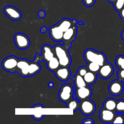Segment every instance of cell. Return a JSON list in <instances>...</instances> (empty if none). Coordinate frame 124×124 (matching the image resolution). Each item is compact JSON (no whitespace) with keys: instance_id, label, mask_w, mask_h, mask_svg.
Listing matches in <instances>:
<instances>
[{"instance_id":"cell-1","label":"cell","mask_w":124,"mask_h":124,"mask_svg":"<svg viewBox=\"0 0 124 124\" xmlns=\"http://www.w3.org/2000/svg\"><path fill=\"white\" fill-rule=\"evenodd\" d=\"M54 53L59 60L60 65L62 67H69L71 64V59L70 53L64 45L57 44L53 47Z\"/></svg>"},{"instance_id":"cell-2","label":"cell","mask_w":124,"mask_h":124,"mask_svg":"<svg viewBox=\"0 0 124 124\" xmlns=\"http://www.w3.org/2000/svg\"><path fill=\"white\" fill-rule=\"evenodd\" d=\"M84 59L87 62H94L99 64L101 66L107 62L106 56L104 53L92 48H87L85 50Z\"/></svg>"},{"instance_id":"cell-3","label":"cell","mask_w":124,"mask_h":124,"mask_svg":"<svg viewBox=\"0 0 124 124\" xmlns=\"http://www.w3.org/2000/svg\"><path fill=\"white\" fill-rule=\"evenodd\" d=\"M55 56L54 48L51 47L50 45L46 44L42 46L41 50V54L39 55L36 54L35 55V61L36 62H41V61H44L46 62H47L48 61L52 59L53 57Z\"/></svg>"},{"instance_id":"cell-4","label":"cell","mask_w":124,"mask_h":124,"mask_svg":"<svg viewBox=\"0 0 124 124\" xmlns=\"http://www.w3.org/2000/svg\"><path fill=\"white\" fill-rule=\"evenodd\" d=\"M74 89L70 84H64L62 85L58 93V98L61 101L67 103L73 98Z\"/></svg>"},{"instance_id":"cell-5","label":"cell","mask_w":124,"mask_h":124,"mask_svg":"<svg viewBox=\"0 0 124 124\" xmlns=\"http://www.w3.org/2000/svg\"><path fill=\"white\" fill-rule=\"evenodd\" d=\"M76 33L77 27H76V24H74L71 28L64 32L62 42H64V47L67 49L69 50L70 48L71 43L76 39Z\"/></svg>"},{"instance_id":"cell-6","label":"cell","mask_w":124,"mask_h":124,"mask_svg":"<svg viewBox=\"0 0 124 124\" xmlns=\"http://www.w3.org/2000/svg\"><path fill=\"white\" fill-rule=\"evenodd\" d=\"M19 59L15 56H10L5 58L2 62V67L5 71L10 73L16 72Z\"/></svg>"},{"instance_id":"cell-7","label":"cell","mask_w":124,"mask_h":124,"mask_svg":"<svg viewBox=\"0 0 124 124\" xmlns=\"http://www.w3.org/2000/svg\"><path fill=\"white\" fill-rule=\"evenodd\" d=\"M96 105L93 101L90 99L82 101L80 102L79 109L82 115L85 116H90L92 115L96 111Z\"/></svg>"},{"instance_id":"cell-8","label":"cell","mask_w":124,"mask_h":124,"mask_svg":"<svg viewBox=\"0 0 124 124\" xmlns=\"http://www.w3.org/2000/svg\"><path fill=\"white\" fill-rule=\"evenodd\" d=\"M13 39L16 46L19 49H27L30 47V40L25 34L22 33H17L15 35Z\"/></svg>"},{"instance_id":"cell-9","label":"cell","mask_w":124,"mask_h":124,"mask_svg":"<svg viewBox=\"0 0 124 124\" xmlns=\"http://www.w3.org/2000/svg\"><path fill=\"white\" fill-rule=\"evenodd\" d=\"M4 13L9 18L13 21H18L21 19L22 13L19 9L13 6H7L4 8Z\"/></svg>"},{"instance_id":"cell-10","label":"cell","mask_w":124,"mask_h":124,"mask_svg":"<svg viewBox=\"0 0 124 124\" xmlns=\"http://www.w3.org/2000/svg\"><path fill=\"white\" fill-rule=\"evenodd\" d=\"M108 91L111 95L117 96L124 92V85L122 81L119 79L111 81L108 86Z\"/></svg>"},{"instance_id":"cell-11","label":"cell","mask_w":124,"mask_h":124,"mask_svg":"<svg viewBox=\"0 0 124 124\" xmlns=\"http://www.w3.org/2000/svg\"><path fill=\"white\" fill-rule=\"evenodd\" d=\"M92 94H93V92H92V89L88 87V85L76 88L75 92L76 99H78L80 102L86 100L87 99H90Z\"/></svg>"},{"instance_id":"cell-12","label":"cell","mask_w":124,"mask_h":124,"mask_svg":"<svg viewBox=\"0 0 124 124\" xmlns=\"http://www.w3.org/2000/svg\"><path fill=\"white\" fill-rule=\"evenodd\" d=\"M30 61L26 59H19L17 66L16 72L18 73L22 77L27 78L29 76V65Z\"/></svg>"},{"instance_id":"cell-13","label":"cell","mask_w":124,"mask_h":124,"mask_svg":"<svg viewBox=\"0 0 124 124\" xmlns=\"http://www.w3.org/2000/svg\"><path fill=\"white\" fill-rule=\"evenodd\" d=\"M115 69L111 64L105 62L104 65L101 66L98 75L103 79H108L113 75Z\"/></svg>"},{"instance_id":"cell-14","label":"cell","mask_w":124,"mask_h":124,"mask_svg":"<svg viewBox=\"0 0 124 124\" xmlns=\"http://www.w3.org/2000/svg\"><path fill=\"white\" fill-rule=\"evenodd\" d=\"M49 35L52 40L56 42H61L62 41L64 31L58 24H55L50 27Z\"/></svg>"},{"instance_id":"cell-15","label":"cell","mask_w":124,"mask_h":124,"mask_svg":"<svg viewBox=\"0 0 124 124\" xmlns=\"http://www.w3.org/2000/svg\"><path fill=\"white\" fill-rule=\"evenodd\" d=\"M116 111H111L104 108V107L100 110L99 117L101 121L104 123H112L113 121L116 116Z\"/></svg>"},{"instance_id":"cell-16","label":"cell","mask_w":124,"mask_h":124,"mask_svg":"<svg viewBox=\"0 0 124 124\" xmlns=\"http://www.w3.org/2000/svg\"><path fill=\"white\" fill-rule=\"evenodd\" d=\"M54 74L56 77L61 81L66 82L70 79L71 76V71L69 69V67L60 66L54 71Z\"/></svg>"},{"instance_id":"cell-17","label":"cell","mask_w":124,"mask_h":124,"mask_svg":"<svg viewBox=\"0 0 124 124\" xmlns=\"http://www.w3.org/2000/svg\"><path fill=\"white\" fill-rule=\"evenodd\" d=\"M77 23H78V22L75 20V19L71 20V19H68V18H64V19H62L61 20L59 21V23L57 24L59 25V27L64 32L66 30H67L68 29L71 28L74 24H76Z\"/></svg>"},{"instance_id":"cell-18","label":"cell","mask_w":124,"mask_h":124,"mask_svg":"<svg viewBox=\"0 0 124 124\" xmlns=\"http://www.w3.org/2000/svg\"><path fill=\"white\" fill-rule=\"evenodd\" d=\"M117 101L116 99L112 98H109L105 99L103 104V107L107 110H111V111H116V105H117Z\"/></svg>"},{"instance_id":"cell-19","label":"cell","mask_w":124,"mask_h":124,"mask_svg":"<svg viewBox=\"0 0 124 124\" xmlns=\"http://www.w3.org/2000/svg\"><path fill=\"white\" fill-rule=\"evenodd\" d=\"M41 70V67L38 62L36 61L30 62L29 65V76H33L38 73Z\"/></svg>"},{"instance_id":"cell-20","label":"cell","mask_w":124,"mask_h":124,"mask_svg":"<svg viewBox=\"0 0 124 124\" xmlns=\"http://www.w3.org/2000/svg\"><path fill=\"white\" fill-rule=\"evenodd\" d=\"M73 80L74 84H75L76 88H81V87H85V86L88 85L85 81L83 76H81L78 73H76V75L73 78Z\"/></svg>"},{"instance_id":"cell-21","label":"cell","mask_w":124,"mask_h":124,"mask_svg":"<svg viewBox=\"0 0 124 124\" xmlns=\"http://www.w3.org/2000/svg\"><path fill=\"white\" fill-rule=\"evenodd\" d=\"M46 64H47V69L50 71H54V72L61 66L59 60L56 56L53 57L52 59L48 61L47 62H46Z\"/></svg>"},{"instance_id":"cell-22","label":"cell","mask_w":124,"mask_h":124,"mask_svg":"<svg viewBox=\"0 0 124 124\" xmlns=\"http://www.w3.org/2000/svg\"><path fill=\"white\" fill-rule=\"evenodd\" d=\"M84 78L85 81L87 83V84L88 85H90L95 83L96 81H97V78H98L97 73L88 71L84 76Z\"/></svg>"},{"instance_id":"cell-23","label":"cell","mask_w":124,"mask_h":124,"mask_svg":"<svg viewBox=\"0 0 124 124\" xmlns=\"http://www.w3.org/2000/svg\"><path fill=\"white\" fill-rule=\"evenodd\" d=\"M67 104V108L70 109L72 110L73 112L77 111L78 109H79V105H80V101L78 99H71L69 101Z\"/></svg>"},{"instance_id":"cell-24","label":"cell","mask_w":124,"mask_h":124,"mask_svg":"<svg viewBox=\"0 0 124 124\" xmlns=\"http://www.w3.org/2000/svg\"><path fill=\"white\" fill-rule=\"evenodd\" d=\"M87 68L88 69V71H92L95 73H98L99 71V69L101 68V65L99 64L94 62H87Z\"/></svg>"},{"instance_id":"cell-25","label":"cell","mask_w":124,"mask_h":124,"mask_svg":"<svg viewBox=\"0 0 124 124\" xmlns=\"http://www.w3.org/2000/svg\"><path fill=\"white\" fill-rule=\"evenodd\" d=\"M115 64L119 69L124 70V56L119 55L115 59Z\"/></svg>"},{"instance_id":"cell-26","label":"cell","mask_w":124,"mask_h":124,"mask_svg":"<svg viewBox=\"0 0 124 124\" xmlns=\"http://www.w3.org/2000/svg\"><path fill=\"white\" fill-rule=\"evenodd\" d=\"M116 112L118 113H124V100L117 101L116 108Z\"/></svg>"},{"instance_id":"cell-27","label":"cell","mask_w":124,"mask_h":124,"mask_svg":"<svg viewBox=\"0 0 124 124\" xmlns=\"http://www.w3.org/2000/svg\"><path fill=\"white\" fill-rule=\"evenodd\" d=\"M113 4L115 9L119 12L124 7V0H116Z\"/></svg>"},{"instance_id":"cell-28","label":"cell","mask_w":124,"mask_h":124,"mask_svg":"<svg viewBox=\"0 0 124 124\" xmlns=\"http://www.w3.org/2000/svg\"><path fill=\"white\" fill-rule=\"evenodd\" d=\"M111 124H124V116L121 113L117 114Z\"/></svg>"},{"instance_id":"cell-29","label":"cell","mask_w":124,"mask_h":124,"mask_svg":"<svg viewBox=\"0 0 124 124\" xmlns=\"http://www.w3.org/2000/svg\"><path fill=\"white\" fill-rule=\"evenodd\" d=\"M88 71V69L87 68V67H81L79 68L78 69V71H77V73L78 74H79L81 76H84L85 75L86 73H87V72Z\"/></svg>"},{"instance_id":"cell-30","label":"cell","mask_w":124,"mask_h":124,"mask_svg":"<svg viewBox=\"0 0 124 124\" xmlns=\"http://www.w3.org/2000/svg\"><path fill=\"white\" fill-rule=\"evenodd\" d=\"M82 1L86 7H90L94 4L96 0H82Z\"/></svg>"},{"instance_id":"cell-31","label":"cell","mask_w":124,"mask_h":124,"mask_svg":"<svg viewBox=\"0 0 124 124\" xmlns=\"http://www.w3.org/2000/svg\"><path fill=\"white\" fill-rule=\"evenodd\" d=\"M117 77H118V79L124 82V70L123 69L119 70V71H117Z\"/></svg>"},{"instance_id":"cell-32","label":"cell","mask_w":124,"mask_h":124,"mask_svg":"<svg viewBox=\"0 0 124 124\" xmlns=\"http://www.w3.org/2000/svg\"><path fill=\"white\" fill-rule=\"evenodd\" d=\"M44 115H31V117H33V119L36 121H41L42 119L44 117Z\"/></svg>"},{"instance_id":"cell-33","label":"cell","mask_w":124,"mask_h":124,"mask_svg":"<svg viewBox=\"0 0 124 124\" xmlns=\"http://www.w3.org/2000/svg\"><path fill=\"white\" fill-rule=\"evenodd\" d=\"M38 15L39 18H41V19H43L46 17V11L44 10H41L38 12Z\"/></svg>"},{"instance_id":"cell-34","label":"cell","mask_w":124,"mask_h":124,"mask_svg":"<svg viewBox=\"0 0 124 124\" xmlns=\"http://www.w3.org/2000/svg\"><path fill=\"white\" fill-rule=\"evenodd\" d=\"M94 122L93 121V119L90 118V117H87V118L84 119L83 121H82V124H94Z\"/></svg>"},{"instance_id":"cell-35","label":"cell","mask_w":124,"mask_h":124,"mask_svg":"<svg viewBox=\"0 0 124 124\" xmlns=\"http://www.w3.org/2000/svg\"><path fill=\"white\" fill-rule=\"evenodd\" d=\"M32 108H44V106L41 104H37L31 107Z\"/></svg>"},{"instance_id":"cell-36","label":"cell","mask_w":124,"mask_h":124,"mask_svg":"<svg viewBox=\"0 0 124 124\" xmlns=\"http://www.w3.org/2000/svg\"><path fill=\"white\" fill-rule=\"evenodd\" d=\"M119 16L121 19L124 21V7L121 10H120L119 12Z\"/></svg>"},{"instance_id":"cell-37","label":"cell","mask_w":124,"mask_h":124,"mask_svg":"<svg viewBox=\"0 0 124 124\" xmlns=\"http://www.w3.org/2000/svg\"><path fill=\"white\" fill-rule=\"evenodd\" d=\"M47 31V27L42 26V27L41 28V32L42 33H46Z\"/></svg>"},{"instance_id":"cell-38","label":"cell","mask_w":124,"mask_h":124,"mask_svg":"<svg viewBox=\"0 0 124 124\" xmlns=\"http://www.w3.org/2000/svg\"><path fill=\"white\" fill-rule=\"evenodd\" d=\"M48 87L50 88H52L54 87V83L53 82H49L48 84Z\"/></svg>"},{"instance_id":"cell-39","label":"cell","mask_w":124,"mask_h":124,"mask_svg":"<svg viewBox=\"0 0 124 124\" xmlns=\"http://www.w3.org/2000/svg\"><path fill=\"white\" fill-rule=\"evenodd\" d=\"M107 1L108 2H110V3L113 4L114 2L116 1V0H107Z\"/></svg>"},{"instance_id":"cell-40","label":"cell","mask_w":124,"mask_h":124,"mask_svg":"<svg viewBox=\"0 0 124 124\" xmlns=\"http://www.w3.org/2000/svg\"><path fill=\"white\" fill-rule=\"evenodd\" d=\"M121 37H122V39H123L124 41V30H123V31H122V33H121Z\"/></svg>"},{"instance_id":"cell-41","label":"cell","mask_w":124,"mask_h":124,"mask_svg":"<svg viewBox=\"0 0 124 124\" xmlns=\"http://www.w3.org/2000/svg\"><path fill=\"white\" fill-rule=\"evenodd\" d=\"M78 24H84V23H83V22H79Z\"/></svg>"},{"instance_id":"cell-42","label":"cell","mask_w":124,"mask_h":124,"mask_svg":"<svg viewBox=\"0 0 124 124\" xmlns=\"http://www.w3.org/2000/svg\"></svg>"}]
</instances>
